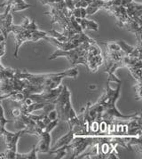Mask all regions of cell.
Listing matches in <instances>:
<instances>
[{
  "instance_id": "cell-28",
  "label": "cell",
  "mask_w": 142,
  "mask_h": 159,
  "mask_svg": "<svg viewBox=\"0 0 142 159\" xmlns=\"http://www.w3.org/2000/svg\"><path fill=\"white\" fill-rule=\"evenodd\" d=\"M103 1H108V0H103Z\"/></svg>"
},
{
  "instance_id": "cell-2",
  "label": "cell",
  "mask_w": 142,
  "mask_h": 159,
  "mask_svg": "<svg viewBox=\"0 0 142 159\" xmlns=\"http://www.w3.org/2000/svg\"><path fill=\"white\" fill-rule=\"evenodd\" d=\"M121 84H117L116 89L111 88L109 83L107 82V87L101 97L98 100V103L101 106L103 112L101 115V119L108 123H112L116 120H129L132 118L137 113L125 116L119 112L116 106V103L121 93Z\"/></svg>"
},
{
  "instance_id": "cell-18",
  "label": "cell",
  "mask_w": 142,
  "mask_h": 159,
  "mask_svg": "<svg viewBox=\"0 0 142 159\" xmlns=\"http://www.w3.org/2000/svg\"><path fill=\"white\" fill-rule=\"evenodd\" d=\"M77 22L80 25L81 29L83 30H93V31H98L99 30V25L96 21L94 20H90L86 18H75Z\"/></svg>"
},
{
  "instance_id": "cell-16",
  "label": "cell",
  "mask_w": 142,
  "mask_h": 159,
  "mask_svg": "<svg viewBox=\"0 0 142 159\" xmlns=\"http://www.w3.org/2000/svg\"><path fill=\"white\" fill-rule=\"evenodd\" d=\"M7 6L11 7V13L23 11L30 7H33V5L28 4L24 0H7L4 3L0 4V7H7Z\"/></svg>"
},
{
  "instance_id": "cell-9",
  "label": "cell",
  "mask_w": 142,
  "mask_h": 159,
  "mask_svg": "<svg viewBox=\"0 0 142 159\" xmlns=\"http://www.w3.org/2000/svg\"><path fill=\"white\" fill-rule=\"evenodd\" d=\"M27 131L25 129H21L17 133H12L6 130L1 136L4 137L6 145H7V151L5 152V158L15 159L16 153H17V145L20 136L26 134Z\"/></svg>"
},
{
  "instance_id": "cell-25",
  "label": "cell",
  "mask_w": 142,
  "mask_h": 159,
  "mask_svg": "<svg viewBox=\"0 0 142 159\" xmlns=\"http://www.w3.org/2000/svg\"><path fill=\"white\" fill-rule=\"evenodd\" d=\"M60 1H62V0H39V2L42 5H45V6H48V7L52 6V5H54L56 3H59Z\"/></svg>"
},
{
  "instance_id": "cell-1",
  "label": "cell",
  "mask_w": 142,
  "mask_h": 159,
  "mask_svg": "<svg viewBox=\"0 0 142 159\" xmlns=\"http://www.w3.org/2000/svg\"><path fill=\"white\" fill-rule=\"evenodd\" d=\"M78 75V66H75L71 69L57 72V73H47V74H32L26 71L16 70L15 76L20 79H24L30 84L38 88L41 92L47 90L55 89L59 87L65 77L76 78Z\"/></svg>"
},
{
  "instance_id": "cell-12",
  "label": "cell",
  "mask_w": 142,
  "mask_h": 159,
  "mask_svg": "<svg viewBox=\"0 0 142 159\" xmlns=\"http://www.w3.org/2000/svg\"><path fill=\"white\" fill-rule=\"evenodd\" d=\"M12 25H13V15L11 13V7L7 6L5 11V16L0 22V31L7 40L8 35L11 33Z\"/></svg>"
},
{
  "instance_id": "cell-10",
  "label": "cell",
  "mask_w": 142,
  "mask_h": 159,
  "mask_svg": "<svg viewBox=\"0 0 142 159\" xmlns=\"http://www.w3.org/2000/svg\"><path fill=\"white\" fill-rule=\"evenodd\" d=\"M104 58L100 47L97 42L89 46L86 58V69L91 72H96L103 65Z\"/></svg>"
},
{
  "instance_id": "cell-23",
  "label": "cell",
  "mask_w": 142,
  "mask_h": 159,
  "mask_svg": "<svg viewBox=\"0 0 142 159\" xmlns=\"http://www.w3.org/2000/svg\"><path fill=\"white\" fill-rule=\"evenodd\" d=\"M133 0H108L104 3L106 5H114V6H121V7H126L130 3H131Z\"/></svg>"
},
{
  "instance_id": "cell-24",
  "label": "cell",
  "mask_w": 142,
  "mask_h": 159,
  "mask_svg": "<svg viewBox=\"0 0 142 159\" xmlns=\"http://www.w3.org/2000/svg\"><path fill=\"white\" fill-rule=\"evenodd\" d=\"M7 39L4 38V36L1 34L0 35V59L6 53V45H7ZM5 67L0 62V70L4 69Z\"/></svg>"
},
{
  "instance_id": "cell-26",
  "label": "cell",
  "mask_w": 142,
  "mask_h": 159,
  "mask_svg": "<svg viewBox=\"0 0 142 159\" xmlns=\"http://www.w3.org/2000/svg\"><path fill=\"white\" fill-rule=\"evenodd\" d=\"M141 83L142 82H137L135 84V90L137 93V97L139 100H141Z\"/></svg>"
},
{
  "instance_id": "cell-17",
  "label": "cell",
  "mask_w": 142,
  "mask_h": 159,
  "mask_svg": "<svg viewBox=\"0 0 142 159\" xmlns=\"http://www.w3.org/2000/svg\"><path fill=\"white\" fill-rule=\"evenodd\" d=\"M75 137V134H74V132L69 129V133L68 134H66L64 136H62V137H60L58 140H56V142H55V144L53 145L52 148H51V149H50V151H52V150H55V149H58L60 148H62V147L67 146V145H69V143L71 142V140H73V138ZM49 151V152H50Z\"/></svg>"
},
{
  "instance_id": "cell-8",
  "label": "cell",
  "mask_w": 142,
  "mask_h": 159,
  "mask_svg": "<svg viewBox=\"0 0 142 159\" xmlns=\"http://www.w3.org/2000/svg\"><path fill=\"white\" fill-rule=\"evenodd\" d=\"M44 40H46L47 42L51 43L52 45L56 46L58 49L61 50V51H69L70 49L78 47L81 44H83L86 41H92L93 39L91 38L90 37H88L87 35H85V33L83 31L81 33H77V34L71 36L70 38H69V40L66 42H59L56 39H54L48 35Z\"/></svg>"
},
{
  "instance_id": "cell-19",
  "label": "cell",
  "mask_w": 142,
  "mask_h": 159,
  "mask_svg": "<svg viewBox=\"0 0 142 159\" xmlns=\"http://www.w3.org/2000/svg\"><path fill=\"white\" fill-rule=\"evenodd\" d=\"M129 70L130 73L133 78L135 79L137 82H141V69H142V62L141 63L135 64L132 66H130L127 68Z\"/></svg>"
},
{
  "instance_id": "cell-6",
  "label": "cell",
  "mask_w": 142,
  "mask_h": 159,
  "mask_svg": "<svg viewBox=\"0 0 142 159\" xmlns=\"http://www.w3.org/2000/svg\"><path fill=\"white\" fill-rule=\"evenodd\" d=\"M95 42H96L95 40L86 41L78 47L70 49L69 51H61L58 49L57 51H55L50 55L48 60H54L58 57H65L70 61L71 65L74 67L78 65L86 66V58H87V52L89 49V46Z\"/></svg>"
},
{
  "instance_id": "cell-21",
  "label": "cell",
  "mask_w": 142,
  "mask_h": 159,
  "mask_svg": "<svg viewBox=\"0 0 142 159\" xmlns=\"http://www.w3.org/2000/svg\"><path fill=\"white\" fill-rule=\"evenodd\" d=\"M12 122V120H7L5 116V112L4 108L2 106V101L0 100V135L3 134L7 129H6V125L7 123Z\"/></svg>"
},
{
  "instance_id": "cell-20",
  "label": "cell",
  "mask_w": 142,
  "mask_h": 159,
  "mask_svg": "<svg viewBox=\"0 0 142 159\" xmlns=\"http://www.w3.org/2000/svg\"><path fill=\"white\" fill-rule=\"evenodd\" d=\"M38 149L36 145L33 147L32 149L29 153H23V154H20L16 153V157L15 159H38Z\"/></svg>"
},
{
  "instance_id": "cell-5",
  "label": "cell",
  "mask_w": 142,
  "mask_h": 159,
  "mask_svg": "<svg viewBox=\"0 0 142 159\" xmlns=\"http://www.w3.org/2000/svg\"><path fill=\"white\" fill-rule=\"evenodd\" d=\"M55 109L58 114L59 120L66 122L69 129H73L79 125V118L76 110L71 103V93L66 84H62V88L58 97L53 101Z\"/></svg>"
},
{
  "instance_id": "cell-15",
  "label": "cell",
  "mask_w": 142,
  "mask_h": 159,
  "mask_svg": "<svg viewBox=\"0 0 142 159\" xmlns=\"http://www.w3.org/2000/svg\"><path fill=\"white\" fill-rule=\"evenodd\" d=\"M39 142L38 145H36L38 152L39 153H49L51 148V133L44 130L41 134H39Z\"/></svg>"
},
{
  "instance_id": "cell-22",
  "label": "cell",
  "mask_w": 142,
  "mask_h": 159,
  "mask_svg": "<svg viewBox=\"0 0 142 159\" xmlns=\"http://www.w3.org/2000/svg\"><path fill=\"white\" fill-rule=\"evenodd\" d=\"M47 33H48V36H50V37H52V38H53L54 39H56L59 42H66V41H68L69 38L68 36H66L65 34H63L62 32H61V33L57 32L56 30H54L53 29L51 30L49 32H47Z\"/></svg>"
},
{
  "instance_id": "cell-11",
  "label": "cell",
  "mask_w": 142,
  "mask_h": 159,
  "mask_svg": "<svg viewBox=\"0 0 142 159\" xmlns=\"http://www.w3.org/2000/svg\"><path fill=\"white\" fill-rule=\"evenodd\" d=\"M29 85V82L20 79L17 76L8 77L0 82V96L6 95L9 93L15 92V91H20L26 88Z\"/></svg>"
},
{
  "instance_id": "cell-27",
  "label": "cell",
  "mask_w": 142,
  "mask_h": 159,
  "mask_svg": "<svg viewBox=\"0 0 142 159\" xmlns=\"http://www.w3.org/2000/svg\"><path fill=\"white\" fill-rule=\"evenodd\" d=\"M5 158V153H0V159Z\"/></svg>"
},
{
  "instance_id": "cell-3",
  "label": "cell",
  "mask_w": 142,
  "mask_h": 159,
  "mask_svg": "<svg viewBox=\"0 0 142 159\" xmlns=\"http://www.w3.org/2000/svg\"><path fill=\"white\" fill-rule=\"evenodd\" d=\"M102 45L105 46V52L103 53L104 71L108 75L107 82L121 84L122 81L116 76V71L120 68L123 67V58L125 54L122 51L121 47L116 41L102 42Z\"/></svg>"
},
{
  "instance_id": "cell-14",
  "label": "cell",
  "mask_w": 142,
  "mask_h": 159,
  "mask_svg": "<svg viewBox=\"0 0 142 159\" xmlns=\"http://www.w3.org/2000/svg\"><path fill=\"white\" fill-rule=\"evenodd\" d=\"M116 43L121 47L122 51L125 54V56L128 57H141V44H138L136 46L127 45L123 40L116 41Z\"/></svg>"
},
{
  "instance_id": "cell-4",
  "label": "cell",
  "mask_w": 142,
  "mask_h": 159,
  "mask_svg": "<svg viewBox=\"0 0 142 159\" xmlns=\"http://www.w3.org/2000/svg\"><path fill=\"white\" fill-rule=\"evenodd\" d=\"M11 33H13L16 43H15V49L13 55L14 57L18 58L20 47L27 41L30 42H38L41 39H45L48 33L42 30H39L38 25L36 24L35 19L30 20L28 17H25L23 22L20 25H12Z\"/></svg>"
},
{
  "instance_id": "cell-13",
  "label": "cell",
  "mask_w": 142,
  "mask_h": 159,
  "mask_svg": "<svg viewBox=\"0 0 142 159\" xmlns=\"http://www.w3.org/2000/svg\"><path fill=\"white\" fill-rule=\"evenodd\" d=\"M126 12L130 18L142 24V4L132 1L126 7Z\"/></svg>"
},
{
  "instance_id": "cell-7",
  "label": "cell",
  "mask_w": 142,
  "mask_h": 159,
  "mask_svg": "<svg viewBox=\"0 0 142 159\" xmlns=\"http://www.w3.org/2000/svg\"><path fill=\"white\" fill-rule=\"evenodd\" d=\"M96 136H75L71 142L67 146L62 147V148L67 151L72 150V156L70 158H78L87 148L95 145Z\"/></svg>"
}]
</instances>
